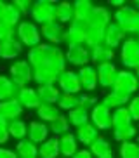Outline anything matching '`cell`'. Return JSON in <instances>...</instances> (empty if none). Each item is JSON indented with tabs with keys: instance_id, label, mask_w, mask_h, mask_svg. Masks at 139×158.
<instances>
[{
	"instance_id": "obj_1",
	"label": "cell",
	"mask_w": 139,
	"mask_h": 158,
	"mask_svg": "<svg viewBox=\"0 0 139 158\" xmlns=\"http://www.w3.org/2000/svg\"><path fill=\"white\" fill-rule=\"evenodd\" d=\"M26 61L32 68H45V70L54 71L56 75H61L66 70L65 51H61L57 45H51L45 42L30 49Z\"/></svg>"
},
{
	"instance_id": "obj_2",
	"label": "cell",
	"mask_w": 139,
	"mask_h": 158,
	"mask_svg": "<svg viewBox=\"0 0 139 158\" xmlns=\"http://www.w3.org/2000/svg\"><path fill=\"white\" fill-rule=\"evenodd\" d=\"M139 89V80L134 75V71L130 70H118V75H116L115 85L111 87V92L124 98L125 101H130L134 98V94L137 92Z\"/></svg>"
},
{
	"instance_id": "obj_3",
	"label": "cell",
	"mask_w": 139,
	"mask_h": 158,
	"mask_svg": "<svg viewBox=\"0 0 139 158\" xmlns=\"http://www.w3.org/2000/svg\"><path fill=\"white\" fill-rule=\"evenodd\" d=\"M16 38L21 42L23 47H28V49L37 47L38 44H42V35L38 24H35L33 21H28V19H23L16 26Z\"/></svg>"
},
{
	"instance_id": "obj_4",
	"label": "cell",
	"mask_w": 139,
	"mask_h": 158,
	"mask_svg": "<svg viewBox=\"0 0 139 158\" xmlns=\"http://www.w3.org/2000/svg\"><path fill=\"white\" fill-rule=\"evenodd\" d=\"M56 7H57V2H54V0H37V2H33V9H32V14H30L32 21L38 26L54 23Z\"/></svg>"
},
{
	"instance_id": "obj_5",
	"label": "cell",
	"mask_w": 139,
	"mask_h": 158,
	"mask_svg": "<svg viewBox=\"0 0 139 158\" xmlns=\"http://www.w3.org/2000/svg\"><path fill=\"white\" fill-rule=\"evenodd\" d=\"M9 77L19 89L28 87V84L33 82V68L26 59H18L9 66Z\"/></svg>"
},
{
	"instance_id": "obj_6",
	"label": "cell",
	"mask_w": 139,
	"mask_h": 158,
	"mask_svg": "<svg viewBox=\"0 0 139 158\" xmlns=\"http://www.w3.org/2000/svg\"><path fill=\"white\" fill-rule=\"evenodd\" d=\"M120 61L125 66V70L134 71L139 64V40L132 37H127L120 47Z\"/></svg>"
},
{
	"instance_id": "obj_7",
	"label": "cell",
	"mask_w": 139,
	"mask_h": 158,
	"mask_svg": "<svg viewBox=\"0 0 139 158\" xmlns=\"http://www.w3.org/2000/svg\"><path fill=\"white\" fill-rule=\"evenodd\" d=\"M57 87L63 94H80L82 92V84H80L78 73L75 70H65L57 78Z\"/></svg>"
},
{
	"instance_id": "obj_8",
	"label": "cell",
	"mask_w": 139,
	"mask_h": 158,
	"mask_svg": "<svg viewBox=\"0 0 139 158\" xmlns=\"http://www.w3.org/2000/svg\"><path fill=\"white\" fill-rule=\"evenodd\" d=\"M65 59L71 66H78V70H80L83 66L91 64V49L85 45H71L66 49Z\"/></svg>"
},
{
	"instance_id": "obj_9",
	"label": "cell",
	"mask_w": 139,
	"mask_h": 158,
	"mask_svg": "<svg viewBox=\"0 0 139 158\" xmlns=\"http://www.w3.org/2000/svg\"><path fill=\"white\" fill-rule=\"evenodd\" d=\"M91 123L97 130H110L111 129V110L106 108L101 101L91 110Z\"/></svg>"
},
{
	"instance_id": "obj_10",
	"label": "cell",
	"mask_w": 139,
	"mask_h": 158,
	"mask_svg": "<svg viewBox=\"0 0 139 158\" xmlns=\"http://www.w3.org/2000/svg\"><path fill=\"white\" fill-rule=\"evenodd\" d=\"M85 26L87 24L83 23H73L65 28V37H63V42L68 47L71 45H85Z\"/></svg>"
},
{
	"instance_id": "obj_11",
	"label": "cell",
	"mask_w": 139,
	"mask_h": 158,
	"mask_svg": "<svg viewBox=\"0 0 139 158\" xmlns=\"http://www.w3.org/2000/svg\"><path fill=\"white\" fill-rule=\"evenodd\" d=\"M40 35H42V38L45 40V44L59 47V44L63 42V37H65V26L59 24L57 21L44 24V26H40Z\"/></svg>"
},
{
	"instance_id": "obj_12",
	"label": "cell",
	"mask_w": 139,
	"mask_h": 158,
	"mask_svg": "<svg viewBox=\"0 0 139 158\" xmlns=\"http://www.w3.org/2000/svg\"><path fill=\"white\" fill-rule=\"evenodd\" d=\"M97 85L103 89H111L115 85L116 75H118V68L115 66V63H106L103 66H97Z\"/></svg>"
},
{
	"instance_id": "obj_13",
	"label": "cell",
	"mask_w": 139,
	"mask_h": 158,
	"mask_svg": "<svg viewBox=\"0 0 139 158\" xmlns=\"http://www.w3.org/2000/svg\"><path fill=\"white\" fill-rule=\"evenodd\" d=\"M125 38H127V33L116 23L111 21L106 26V31H104V45L106 47H110V49L115 51L116 47H122V44L125 42Z\"/></svg>"
},
{
	"instance_id": "obj_14",
	"label": "cell",
	"mask_w": 139,
	"mask_h": 158,
	"mask_svg": "<svg viewBox=\"0 0 139 158\" xmlns=\"http://www.w3.org/2000/svg\"><path fill=\"white\" fill-rule=\"evenodd\" d=\"M24 47L21 45L18 38H11V40H5V42H0V59L4 61H18L19 56L23 54Z\"/></svg>"
},
{
	"instance_id": "obj_15",
	"label": "cell",
	"mask_w": 139,
	"mask_h": 158,
	"mask_svg": "<svg viewBox=\"0 0 139 158\" xmlns=\"http://www.w3.org/2000/svg\"><path fill=\"white\" fill-rule=\"evenodd\" d=\"M51 130H49V125L47 123H44V122L40 120H33L28 123V139L33 141L35 144H38L40 146L44 141H47L49 137H51Z\"/></svg>"
},
{
	"instance_id": "obj_16",
	"label": "cell",
	"mask_w": 139,
	"mask_h": 158,
	"mask_svg": "<svg viewBox=\"0 0 139 158\" xmlns=\"http://www.w3.org/2000/svg\"><path fill=\"white\" fill-rule=\"evenodd\" d=\"M18 101L21 102V106L24 108V110H35L37 111L38 106L42 104L40 98H38V92H37V89H33V87H23V89H19V94H18Z\"/></svg>"
},
{
	"instance_id": "obj_17",
	"label": "cell",
	"mask_w": 139,
	"mask_h": 158,
	"mask_svg": "<svg viewBox=\"0 0 139 158\" xmlns=\"http://www.w3.org/2000/svg\"><path fill=\"white\" fill-rule=\"evenodd\" d=\"M78 78H80V84H82V90L83 92H92L96 90L97 87V71L92 64H87L80 68L78 71Z\"/></svg>"
},
{
	"instance_id": "obj_18",
	"label": "cell",
	"mask_w": 139,
	"mask_h": 158,
	"mask_svg": "<svg viewBox=\"0 0 139 158\" xmlns=\"http://www.w3.org/2000/svg\"><path fill=\"white\" fill-rule=\"evenodd\" d=\"M111 23V12L104 5H94L92 12L87 19V26H96V28H106Z\"/></svg>"
},
{
	"instance_id": "obj_19",
	"label": "cell",
	"mask_w": 139,
	"mask_h": 158,
	"mask_svg": "<svg viewBox=\"0 0 139 158\" xmlns=\"http://www.w3.org/2000/svg\"><path fill=\"white\" fill-rule=\"evenodd\" d=\"M113 57H115V51L110 49V47H106L104 44L91 49V64L94 68L106 64V63H113Z\"/></svg>"
},
{
	"instance_id": "obj_20",
	"label": "cell",
	"mask_w": 139,
	"mask_h": 158,
	"mask_svg": "<svg viewBox=\"0 0 139 158\" xmlns=\"http://www.w3.org/2000/svg\"><path fill=\"white\" fill-rule=\"evenodd\" d=\"M23 111H24V108L21 106V102L18 101V98L0 102V115L4 116L7 122H12V120H18V118H21Z\"/></svg>"
},
{
	"instance_id": "obj_21",
	"label": "cell",
	"mask_w": 139,
	"mask_h": 158,
	"mask_svg": "<svg viewBox=\"0 0 139 158\" xmlns=\"http://www.w3.org/2000/svg\"><path fill=\"white\" fill-rule=\"evenodd\" d=\"M75 137H77L78 144H82L83 148H89V146L99 137V130L89 122V123H85V125L78 127V129L75 130Z\"/></svg>"
},
{
	"instance_id": "obj_22",
	"label": "cell",
	"mask_w": 139,
	"mask_h": 158,
	"mask_svg": "<svg viewBox=\"0 0 139 158\" xmlns=\"http://www.w3.org/2000/svg\"><path fill=\"white\" fill-rule=\"evenodd\" d=\"M136 14H137V9H136L134 5L125 4L124 7H120V9L115 10V14H113V23H116L125 31L127 26L132 23V19L136 18Z\"/></svg>"
},
{
	"instance_id": "obj_23",
	"label": "cell",
	"mask_w": 139,
	"mask_h": 158,
	"mask_svg": "<svg viewBox=\"0 0 139 158\" xmlns=\"http://www.w3.org/2000/svg\"><path fill=\"white\" fill-rule=\"evenodd\" d=\"M78 141L75 137V132H66L59 137V151L63 158H71L78 151Z\"/></svg>"
},
{
	"instance_id": "obj_24",
	"label": "cell",
	"mask_w": 139,
	"mask_h": 158,
	"mask_svg": "<svg viewBox=\"0 0 139 158\" xmlns=\"http://www.w3.org/2000/svg\"><path fill=\"white\" fill-rule=\"evenodd\" d=\"M19 94V87L11 80L9 75L0 73V102L9 101V99H16Z\"/></svg>"
},
{
	"instance_id": "obj_25",
	"label": "cell",
	"mask_w": 139,
	"mask_h": 158,
	"mask_svg": "<svg viewBox=\"0 0 139 158\" xmlns=\"http://www.w3.org/2000/svg\"><path fill=\"white\" fill-rule=\"evenodd\" d=\"M38 98L44 104H56L57 99L61 96V90L57 87V84H45V85H38L37 87Z\"/></svg>"
},
{
	"instance_id": "obj_26",
	"label": "cell",
	"mask_w": 139,
	"mask_h": 158,
	"mask_svg": "<svg viewBox=\"0 0 139 158\" xmlns=\"http://www.w3.org/2000/svg\"><path fill=\"white\" fill-rule=\"evenodd\" d=\"M59 137H49L38 146V158H59Z\"/></svg>"
},
{
	"instance_id": "obj_27",
	"label": "cell",
	"mask_w": 139,
	"mask_h": 158,
	"mask_svg": "<svg viewBox=\"0 0 139 158\" xmlns=\"http://www.w3.org/2000/svg\"><path fill=\"white\" fill-rule=\"evenodd\" d=\"M89 151L92 153L94 158H111L113 156V148H111L110 141L101 137V135L89 146Z\"/></svg>"
},
{
	"instance_id": "obj_28",
	"label": "cell",
	"mask_w": 139,
	"mask_h": 158,
	"mask_svg": "<svg viewBox=\"0 0 139 158\" xmlns=\"http://www.w3.org/2000/svg\"><path fill=\"white\" fill-rule=\"evenodd\" d=\"M75 19V10H73V4L71 2H57L56 7V21L59 24H71Z\"/></svg>"
},
{
	"instance_id": "obj_29",
	"label": "cell",
	"mask_w": 139,
	"mask_h": 158,
	"mask_svg": "<svg viewBox=\"0 0 139 158\" xmlns=\"http://www.w3.org/2000/svg\"><path fill=\"white\" fill-rule=\"evenodd\" d=\"M92 9H94V4L91 0H77V2H73V10H75L73 21L87 24V19L92 12Z\"/></svg>"
},
{
	"instance_id": "obj_30",
	"label": "cell",
	"mask_w": 139,
	"mask_h": 158,
	"mask_svg": "<svg viewBox=\"0 0 139 158\" xmlns=\"http://www.w3.org/2000/svg\"><path fill=\"white\" fill-rule=\"evenodd\" d=\"M18 158H37L38 156V144H35L33 141L26 139H21L18 141L16 148H14Z\"/></svg>"
},
{
	"instance_id": "obj_31",
	"label": "cell",
	"mask_w": 139,
	"mask_h": 158,
	"mask_svg": "<svg viewBox=\"0 0 139 158\" xmlns=\"http://www.w3.org/2000/svg\"><path fill=\"white\" fill-rule=\"evenodd\" d=\"M104 31L106 28H96V26H85V47L94 49L104 44Z\"/></svg>"
},
{
	"instance_id": "obj_32",
	"label": "cell",
	"mask_w": 139,
	"mask_h": 158,
	"mask_svg": "<svg viewBox=\"0 0 139 158\" xmlns=\"http://www.w3.org/2000/svg\"><path fill=\"white\" fill-rule=\"evenodd\" d=\"M113 139L116 143H127V141H134L137 137V127L134 123L130 125H124V127H113Z\"/></svg>"
},
{
	"instance_id": "obj_33",
	"label": "cell",
	"mask_w": 139,
	"mask_h": 158,
	"mask_svg": "<svg viewBox=\"0 0 139 158\" xmlns=\"http://www.w3.org/2000/svg\"><path fill=\"white\" fill-rule=\"evenodd\" d=\"M68 120H70V125H73L75 129H78V127L85 125V123H89L91 122V113H89V110H85V108L78 106V108H73L71 111H68Z\"/></svg>"
},
{
	"instance_id": "obj_34",
	"label": "cell",
	"mask_w": 139,
	"mask_h": 158,
	"mask_svg": "<svg viewBox=\"0 0 139 158\" xmlns=\"http://www.w3.org/2000/svg\"><path fill=\"white\" fill-rule=\"evenodd\" d=\"M0 21H4L5 24H9V26L16 28V26H18V24L23 21V16L19 14V10L16 9V5H14L12 2H7L4 12H2V18H0Z\"/></svg>"
},
{
	"instance_id": "obj_35",
	"label": "cell",
	"mask_w": 139,
	"mask_h": 158,
	"mask_svg": "<svg viewBox=\"0 0 139 158\" xmlns=\"http://www.w3.org/2000/svg\"><path fill=\"white\" fill-rule=\"evenodd\" d=\"M7 130H9V135L12 137V139H16V141L26 139V135H28V123L23 120V118H18V120L9 122Z\"/></svg>"
},
{
	"instance_id": "obj_36",
	"label": "cell",
	"mask_w": 139,
	"mask_h": 158,
	"mask_svg": "<svg viewBox=\"0 0 139 158\" xmlns=\"http://www.w3.org/2000/svg\"><path fill=\"white\" fill-rule=\"evenodd\" d=\"M59 115H61V110L56 106V104H44V102H42L40 106H38V110H37L38 120L44 122V123H45V122H49V123L54 122Z\"/></svg>"
},
{
	"instance_id": "obj_37",
	"label": "cell",
	"mask_w": 139,
	"mask_h": 158,
	"mask_svg": "<svg viewBox=\"0 0 139 158\" xmlns=\"http://www.w3.org/2000/svg\"><path fill=\"white\" fill-rule=\"evenodd\" d=\"M132 123V116H130L127 106L116 108L111 111V129L113 127H124V125H130Z\"/></svg>"
},
{
	"instance_id": "obj_38",
	"label": "cell",
	"mask_w": 139,
	"mask_h": 158,
	"mask_svg": "<svg viewBox=\"0 0 139 158\" xmlns=\"http://www.w3.org/2000/svg\"><path fill=\"white\" fill-rule=\"evenodd\" d=\"M70 120H68V116L63 115L61 113L57 118H56L54 122H51L49 123V130H51L52 134L56 135V137H61L63 134H66V132H70Z\"/></svg>"
},
{
	"instance_id": "obj_39",
	"label": "cell",
	"mask_w": 139,
	"mask_h": 158,
	"mask_svg": "<svg viewBox=\"0 0 139 158\" xmlns=\"http://www.w3.org/2000/svg\"><path fill=\"white\" fill-rule=\"evenodd\" d=\"M56 106L61 111H71L73 108H78V94H63L61 92Z\"/></svg>"
},
{
	"instance_id": "obj_40",
	"label": "cell",
	"mask_w": 139,
	"mask_h": 158,
	"mask_svg": "<svg viewBox=\"0 0 139 158\" xmlns=\"http://www.w3.org/2000/svg\"><path fill=\"white\" fill-rule=\"evenodd\" d=\"M120 158H139V144L136 141H127L122 143L118 148Z\"/></svg>"
},
{
	"instance_id": "obj_41",
	"label": "cell",
	"mask_w": 139,
	"mask_h": 158,
	"mask_svg": "<svg viewBox=\"0 0 139 158\" xmlns=\"http://www.w3.org/2000/svg\"><path fill=\"white\" fill-rule=\"evenodd\" d=\"M101 102L106 108H110L111 111H113V110H116V108H122V106H127V104H129V101H125L124 98H120V96L113 94L111 90L106 94V96H104V98H103Z\"/></svg>"
},
{
	"instance_id": "obj_42",
	"label": "cell",
	"mask_w": 139,
	"mask_h": 158,
	"mask_svg": "<svg viewBox=\"0 0 139 158\" xmlns=\"http://www.w3.org/2000/svg\"><path fill=\"white\" fill-rule=\"evenodd\" d=\"M97 98H94L92 94H89V92H80L78 94V106H82V108H85V110H92L94 106L97 104Z\"/></svg>"
},
{
	"instance_id": "obj_43",
	"label": "cell",
	"mask_w": 139,
	"mask_h": 158,
	"mask_svg": "<svg viewBox=\"0 0 139 158\" xmlns=\"http://www.w3.org/2000/svg\"><path fill=\"white\" fill-rule=\"evenodd\" d=\"M11 38H16V28L5 24L4 21H0V42H5V40H11Z\"/></svg>"
},
{
	"instance_id": "obj_44",
	"label": "cell",
	"mask_w": 139,
	"mask_h": 158,
	"mask_svg": "<svg viewBox=\"0 0 139 158\" xmlns=\"http://www.w3.org/2000/svg\"><path fill=\"white\" fill-rule=\"evenodd\" d=\"M12 4L16 5V9L19 10V14H21V16H28V14H32L33 2H30V0H14Z\"/></svg>"
},
{
	"instance_id": "obj_45",
	"label": "cell",
	"mask_w": 139,
	"mask_h": 158,
	"mask_svg": "<svg viewBox=\"0 0 139 158\" xmlns=\"http://www.w3.org/2000/svg\"><path fill=\"white\" fill-rule=\"evenodd\" d=\"M127 110L132 116V122H139V96H134L130 99L129 104H127Z\"/></svg>"
},
{
	"instance_id": "obj_46",
	"label": "cell",
	"mask_w": 139,
	"mask_h": 158,
	"mask_svg": "<svg viewBox=\"0 0 139 158\" xmlns=\"http://www.w3.org/2000/svg\"><path fill=\"white\" fill-rule=\"evenodd\" d=\"M0 158H18L14 149H9L5 146H0Z\"/></svg>"
},
{
	"instance_id": "obj_47",
	"label": "cell",
	"mask_w": 139,
	"mask_h": 158,
	"mask_svg": "<svg viewBox=\"0 0 139 158\" xmlns=\"http://www.w3.org/2000/svg\"><path fill=\"white\" fill-rule=\"evenodd\" d=\"M71 158H94V156H92V153L89 151V148H82V149H78Z\"/></svg>"
},
{
	"instance_id": "obj_48",
	"label": "cell",
	"mask_w": 139,
	"mask_h": 158,
	"mask_svg": "<svg viewBox=\"0 0 139 158\" xmlns=\"http://www.w3.org/2000/svg\"><path fill=\"white\" fill-rule=\"evenodd\" d=\"M111 7H116V9H120V7H124L125 2H122V0H113V2H110Z\"/></svg>"
},
{
	"instance_id": "obj_49",
	"label": "cell",
	"mask_w": 139,
	"mask_h": 158,
	"mask_svg": "<svg viewBox=\"0 0 139 158\" xmlns=\"http://www.w3.org/2000/svg\"><path fill=\"white\" fill-rule=\"evenodd\" d=\"M7 125H9V122H7V120L4 118V116L0 115V129H5Z\"/></svg>"
},
{
	"instance_id": "obj_50",
	"label": "cell",
	"mask_w": 139,
	"mask_h": 158,
	"mask_svg": "<svg viewBox=\"0 0 139 158\" xmlns=\"http://www.w3.org/2000/svg\"><path fill=\"white\" fill-rule=\"evenodd\" d=\"M5 5H7V2H4V0H0V18H2V12H4Z\"/></svg>"
},
{
	"instance_id": "obj_51",
	"label": "cell",
	"mask_w": 139,
	"mask_h": 158,
	"mask_svg": "<svg viewBox=\"0 0 139 158\" xmlns=\"http://www.w3.org/2000/svg\"><path fill=\"white\" fill-rule=\"evenodd\" d=\"M134 75H136V77H137V80H139V64L136 66V70H134Z\"/></svg>"
},
{
	"instance_id": "obj_52",
	"label": "cell",
	"mask_w": 139,
	"mask_h": 158,
	"mask_svg": "<svg viewBox=\"0 0 139 158\" xmlns=\"http://www.w3.org/2000/svg\"><path fill=\"white\" fill-rule=\"evenodd\" d=\"M134 7H136V9L139 10V0H137V2H134Z\"/></svg>"
},
{
	"instance_id": "obj_53",
	"label": "cell",
	"mask_w": 139,
	"mask_h": 158,
	"mask_svg": "<svg viewBox=\"0 0 139 158\" xmlns=\"http://www.w3.org/2000/svg\"><path fill=\"white\" fill-rule=\"evenodd\" d=\"M136 143H137V144H139V135H137V137H136Z\"/></svg>"
},
{
	"instance_id": "obj_54",
	"label": "cell",
	"mask_w": 139,
	"mask_h": 158,
	"mask_svg": "<svg viewBox=\"0 0 139 158\" xmlns=\"http://www.w3.org/2000/svg\"><path fill=\"white\" fill-rule=\"evenodd\" d=\"M137 134H139V123H137Z\"/></svg>"
},
{
	"instance_id": "obj_55",
	"label": "cell",
	"mask_w": 139,
	"mask_h": 158,
	"mask_svg": "<svg viewBox=\"0 0 139 158\" xmlns=\"http://www.w3.org/2000/svg\"><path fill=\"white\" fill-rule=\"evenodd\" d=\"M111 158H113V156H111Z\"/></svg>"
},
{
	"instance_id": "obj_56",
	"label": "cell",
	"mask_w": 139,
	"mask_h": 158,
	"mask_svg": "<svg viewBox=\"0 0 139 158\" xmlns=\"http://www.w3.org/2000/svg\"><path fill=\"white\" fill-rule=\"evenodd\" d=\"M37 158H38V156H37Z\"/></svg>"
}]
</instances>
